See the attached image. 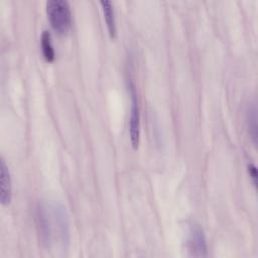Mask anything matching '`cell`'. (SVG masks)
<instances>
[{
	"label": "cell",
	"mask_w": 258,
	"mask_h": 258,
	"mask_svg": "<svg viewBox=\"0 0 258 258\" xmlns=\"http://www.w3.org/2000/svg\"><path fill=\"white\" fill-rule=\"evenodd\" d=\"M247 124L249 133L253 140V143H257V109L255 104L251 105L247 111Z\"/></svg>",
	"instance_id": "obj_9"
},
{
	"label": "cell",
	"mask_w": 258,
	"mask_h": 258,
	"mask_svg": "<svg viewBox=\"0 0 258 258\" xmlns=\"http://www.w3.org/2000/svg\"><path fill=\"white\" fill-rule=\"evenodd\" d=\"M46 13L52 28L59 34L69 31L72 24L70 5L64 0H49L46 2Z\"/></svg>",
	"instance_id": "obj_1"
},
{
	"label": "cell",
	"mask_w": 258,
	"mask_h": 258,
	"mask_svg": "<svg viewBox=\"0 0 258 258\" xmlns=\"http://www.w3.org/2000/svg\"><path fill=\"white\" fill-rule=\"evenodd\" d=\"M248 173L250 178L252 179V182L254 184V186H257V178H258V174H257V168L255 166V164L253 163H249L248 164Z\"/></svg>",
	"instance_id": "obj_10"
},
{
	"label": "cell",
	"mask_w": 258,
	"mask_h": 258,
	"mask_svg": "<svg viewBox=\"0 0 258 258\" xmlns=\"http://www.w3.org/2000/svg\"><path fill=\"white\" fill-rule=\"evenodd\" d=\"M188 251L194 257H207L208 246L203 229L198 224L190 226L188 238Z\"/></svg>",
	"instance_id": "obj_5"
},
{
	"label": "cell",
	"mask_w": 258,
	"mask_h": 258,
	"mask_svg": "<svg viewBox=\"0 0 258 258\" xmlns=\"http://www.w3.org/2000/svg\"><path fill=\"white\" fill-rule=\"evenodd\" d=\"M100 3L102 5L104 19L107 25L109 36L111 39H115L117 37V22L113 3L109 0H102Z\"/></svg>",
	"instance_id": "obj_7"
},
{
	"label": "cell",
	"mask_w": 258,
	"mask_h": 258,
	"mask_svg": "<svg viewBox=\"0 0 258 258\" xmlns=\"http://www.w3.org/2000/svg\"><path fill=\"white\" fill-rule=\"evenodd\" d=\"M129 94L131 97V108L129 117V138L133 149H137L140 142V113L135 85L129 84Z\"/></svg>",
	"instance_id": "obj_3"
},
{
	"label": "cell",
	"mask_w": 258,
	"mask_h": 258,
	"mask_svg": "<svg viewBox=\"0 0 258 258\" xmlns=\"http://www.w3.org/2000/svg\"><path fill=\"white\" fill-rule=\"evenodd\" d=\"M12 198V182L10 171L3 158L0 161V203L2 206L10 204Z\"/></svg>",
	"instance_id": "obj_6"
},
{
	"label": "cell",
	"mask_w": 258,
	"mask_h": 258,
	"mask_svg": "<svg viewBox=\"0 0 258 258\" xmlns=\"http://www.w3.org/2000/svg\"><path fill=\"white\" fill-rule=\"evenodd\" d=\"M35 223L41 244L44 247L49 248L52 244L53 238V222L50 219L47 208L41 203H39L35 208Z\"/></svg>",
	"instance_id": "obj_2"
},
{
	"label": "cell",
	"mask_w": 258,
	"mask_h": 258,
	"mask_svg": "<svg viewBox=\"0 0 258 258\" xmlns=\"http://www.w3.org/2000/svg\"><path fill=\"white\" fill-rule=\"evenodd\" d=\"M41 50L44 59L47 62H52L55 58V51L51 42V35L47 30H44L41 34Z\"/></svg>",
	"instance_id": "obj_8"
},
{
	"label": "cell",
	"mask_w": 258,
	"mask_h": 258,
	"mask_svg": "<svg viewBox=\"0 0 258 258\" xmlns=\"http://www.w3.org/2000/svg\"><path fill=\"white\" fill-rule=\"evenodd\" d=\"M51 216L56 225L60 242L63 246L70 243V224L66 208L60 203H53L51 206Z\"/></svg>",
	"instance_id": "obj_4"
}]
</instances>
